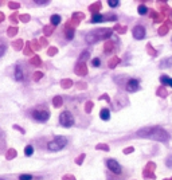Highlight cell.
I'll use <instances>...</instances> for the list:
<instances>
[{
    "label": "cell",
    "instance_id": "obj_1",
    "mask_svg": "<svg viewBox=\"0 0 172 180\" xmlns=\"http://www.w3.org/2000/svg\"><path fill=\"white\" fill-rule=\"evenodd\" d=\"M139 137L143 138H151V140L161 141V143H167L170 140V135L168 132H165L164 129L159 126H152V128H143V129L137 130L136 133Z\"/></svg>",
    "mask_w": 172,
    "mask_h": 180
},
{
    "label": "cell",
    "instance_id": "obj_2",
    "mask_svg": "<svg viewBox=\"0 0 172 180\" xmlns=\"http://www.w3.org/2000/svg\"><path fill=\"white\" fill-rule=\"evenodd\" d=\"M113 34V30L112 28H100V30L91 31L86 35V42L88 43H96L98 40H108L109 38Z\"/></svg>",
    "mask_w": 172,
    "mask_h": 180
},
{
    "label": "cell",
    "instance_id": "obj_3",
    "mask_svg": "<svg viewBox=\"0 0 172 180\" xmlns=\"http://www.w3.org/2000/svg\"><path fill=\"white\" fill-rule=\"evenodd\" d=\"M66 145H67V138L63 137V136H58L55 140L50 141V143L47 144V148L50 151H53V152H58V151L63 149Z\"/></svg>",
    "mask_w": 172,
    "mask_h": 180
},
{
    "label": "cell",
    "instance_id": "obj_4",
    "mask_svg": "<svg viewBox=\"0 0 172 180\" xmlns=\"http://www.w3.org/2000/svg\"><path fill=\"white\" fill-rule=\"evenodd\" d=\"M59 124H61L62 126H65V128L73 126L74 125V117H73V114H71L69 110L62 112L61 116H59Z\"/></svg>",
    "mask_w": 172,
    "mask_h": 180
},
{
    "label": "cell",
    "instance_id": "obj_5",
    "mask_svg": "<svg viewBox=\"0 0 172 180\" xmlns=\"http://www.w3.org/2000/svg\"><path fill=\"white\" fill-rule=\"evenodd\" d=\"M32 118L39 123H47L50 118V112L46 109H35L32 112Z\"/></svg>",
    "mask_w": 172,
    "mask_h": 180
},
{
    "label": "cell",
    "instance_id": "obj_6",
    "mask_svg": "<svg viewBox=\"0 0 172 180\" xmlns=\"http://www.w3.org/2000/svg\"><path fill=\"white\" fill-rule=\"evenodd\" d=\"M106 165H108L109 169H110L113 173H116V175H120V173H121V165L114 160V159H108Z\"/></svg>",
    "mask_w": 172,
    "mask_h": 180
},
{
    "label": "cell",
    "instance_id": "obj_7",
    "mask_svg": "<svg viewBox=\"0 0 172 180\" xmlns=\"http://www.w3.org/2000/svg\"><path fill=\"white\" fill-rule=\"evenodd\" d=\"M125 88H127V90L129 93H134L140 89V82L137 79H134V78H132V79H129L127 82V86H125Z\"/></svg>",
    "mask_w": 172,
    "mask_h": 180
},
{
    "label": "cell",
    "instance_id": "obj_8",
    "mask_svg": "<svg viewBox=\"0 0 172 180\" xmlns=\"http://www.w3.org/2000/svg\"><path fill=\"white\" fill-rule=\"evenodd\" d=\"M133 38L137 40H141L145 38V28L143 26H136L133 28Z\"/></svg>",
    "mask_w": 172,
    "mask_h": 180
},
{
    "label": "cell",
    "instance_id": "obj_9",
    "mask_svg": "<svg viewBox=\"0 0 172 180\" xmlns=\"http://www.w3.org/2000/svg\"><path fill=\"white\" fill-rule=\"evenodd\" d=\"M74 71H75V74L81 75V77H84V75L88 74V66H86V63H77L75 67H74Z\"/></svg>",
    "mask_w": 172,
    "mask_h": 180
},
{
    "label": "cell",
    "instance_id": "obj_10",
    "mask_svg": "<svg viewBox=\"0 0 172 180\" xmlns=\"http://www.w3.org/2000/svg\"><path fill=\"white\" fill-rule=\"evenodd\" d=\"M101 7H102L101 2H96V3H93V4L89 5V10H90V12H93V15H97V14H100Z\"/></svg>",
    "mask_w": 172,
    "mask_h": 180
},
{
    "label": "cell",
    "instance_id": "obj_11",
    "mask_svg": "<svg viewBox=\"0 0 172 180\" xmlns=\"http://www.w3.org/2000/svg\"><path fill=\"white\" fill-rule=\"evenodd\" d=\"M24 78V74H23V69L20 65H16L15 66V79L16 81H23Z\"/></svg>",
    "mask_w": 172,
    "mask_h": 180
},
{
    "label": "cell",
    "instance_id": "obj_12",
    "mask_svg": "<svg viewBox=\"0 0 172 180\" xmlns=\"http://www.w3.org/2000/svg\"><path fill=\"white\" fill-rule=\"evenodd\" d=\"M12 47H14V50L20 51L22 48H24V42L22 39H16L15 42H12Z\"/></svg>",
    "mask_w": 172,
    "mask_h": 180
},
{
    "label": "cell",
    "instance_id": "obj_13",
    "mask_svg": "<svg viewBox=\"0 0 172 180\" xmlns=\"http://www.w3.org/2000/svg\"><path fill=\"white\" fill-rule=\"evenodd\" d=\"M172 66V58H165V59H163L161 62H160L159 67L160 69H168Z\"/></svg>",
    "mask_w": 172,
    "mask_h": 180
},
{
    "label": "cell",
    "instance_id": "obj_14",
    "mask_svg": "<svg viewBox=\"0 0 172 180\" xmlns=\"http://www.w3.org/2000/svg\"><path fill=\"white\" fill-rule=\"evenodd\" d=\"M90 22L91 23H102V22H106V18H105V15L97 14V15H93V18H91Z\"/></svg>",
    "mask_w": 172,
    "mask_h": 180
},
{
    "label": "cell",
    "instance_id": "obj_15",
    "mask_svg": "<svg viewBox=\"0 0 172 180\" xmlns=\"http://www.w3.org/2000/svg\"><path fill=\"white\" fill-rule=\"evenodd\" d=\"M100 117H101L104 121H108L109 118H110V110L108 108H104L101 112H100Z\"/></svg>",
    "mask_w": 172,
    "mask_h": 180
},
{
    "label": "cell",
    "instance_id": "obj_16",
    "mask_svg": "<svg viewBox=\"0 0 172 180\" xmlns=\"http://www.w3.org/2000/svg\"><path fill=\"white\" fill-rule=\"evenodd\" d=\"M62 104H63V98H62L61 95H55V97L53 98V105H54V108H61Z\"/></svg>",
    "mask_w": 172,
    "mask_h": 180
},
{
    "label": "cell",
    "instance_id": "obj_17",
    "mask_svg": "<svg viewBox=\"0 0 172 180\" xmlns=\"http://www.w3.org/2000/svg\"><path fill=\"white\" fill-rule=\"evenodd\" d=\"M63 31H65L66 39L71 40L74 38V34H75V30H74V28H63Z\"/></svg>",
    "mask_w": 172,
    "mask_h": 180
},
{
    "label": "cell",
    "instance_id": "obj_18",
    "mask_svg": "<svg viewBox=\"0 0 172 180\" xmlns=\"http://www.w3.org/2000/svg\"><path fill=\"white\" fill-rule=\"evenodd\" d=\"M151 16L153 18L155 22H163V20H164V15H163V14L156 12V11H152V12H151Z\"/></svg>",
    "mask_w": 172,
    "mask_h": 180
},
{
    "label": "cell",
    "instance_id": "obj_19",
    "mask_svg": "<svg viewBox=\"0 0 172 180\" xmlns=\"http://www.w3.org/2000/svg\"><path fill=\"white\" fill-rule=\"evenodd\" d=\"M16 156H18V152H16L15 149H8L7 152H5V159H7V160H12Z\"/></svg>",
    "mask_w": 172,
    "mask_h": 180
},
{
    "label": "cell",
    "instance_id": "obj_20",
    "mask_svg": "<svg viewBox=\"0 0 172 180\" xmlns=\"http://www.w3.org/2000/svg\"><path fill=\"white\" fill-rule=\"evenodd\" d=\"M89 58H90V53H89V51H82V54L79 55V58H78V62L79 63H85Z\"/></svg>",
    "mask_w": 172,
    "mask_h": 180
},
{
    "label": "cell",
    "instance_id": "obj_21",
    "mask_svg": "<svg viewBox=\"0 0 172 180\" xmlns=\"http://www.w3.org/2000/svg\"><path fill=\"white\" fill-rule=\"evenodd\" d=\"M118 63H120V58H118V57H113L112 59H109L108 66H109L110 69H114L117 65H118Z\"/></svg>",
    "mask_w": 172,
    "mask_h": 180
},
{
    "label": "cell",
    "instance_id": "obj_22",
    "mask_svg": "<svg viewBox=\"0 0 172 180\" xmlns=\"http://www.w3.org/2000/svg\"><path fill=\"white\" fill-rule=\"evenodd\" d=\"M104 50H105V53H106V54L113 53V50H114V45H113V42H105Z\"/></svg>",
    "mask_w": 172,
    "mask_h": 180
},
{
    "label": "cell",
    "instance_id": "obj_23",
    "mask_svg": "<svg viewBox=\"0 0 172 180\" xmlns=\"http://www.w3.org/2000/svg\"><path fill=\"white\" fill-rule=\"evenodd\" d=\"M73 85H74L73 81L69 79V78H66V79H62V81H61V86H62L63 89H70Z\"/></svg>",
    "mask_w": 172,
    "mask_h": 180
},
{
    "label": "cell",
    "instance_id": "obj_24",
    "mask_svg": "<svg viewBox=\"0 0 172 180\" xmlns=\"http://www.w3.org/2000/svg\"><path fill=\"white\" fill-rule=\"evenodd\" d=\"M61 16L59 15H53L50 18V23H51V26H54V27H55V26H58L59 23H61Z\"/></svg>",
    "mask_w": 172,
    "mask_h": 180
},
{
    "label": "cell",
    "instance_id": "obj_25",
    "mask_svg": "<svg viewBox=\"0 0 172 180\" xmlns=\"http://www.w3.org/2000/svg\"><path fill=\"white\" fill-rule=\"evenodd\" d=\"M30 63H31V65H34V66H41L42 61H41V58H39L38 55H34V57L30 59Z\"/></svg>",
    "mask_w": 172,
    "mask_h": 180
},
{
    "label": "cell",
    "instance_id": "obj_26",
    "mask_svg": "<svg viewBox=\"0 0 172 180\" xmlns=\"http://www.w3.org/2000/svg\"><path fill=\"white\" fill-rule=\"evenodd\" d=\"M30 46L32 47L34 51H38V50H41V48H42V46H41V43H39V40H31V42H30Z\"/></svg>",
    "mask_w": 172,
    "mask_h": 180
},
{
    "label": "cell",
    "instance_id": "obj_27",
    "mask_svg": "<svg viewBox=\"0 0 172 180\" xmlns=\"http://www.w3.org/2000/svg\"><path fill=\"white\" fill-rule=\"evenodd\" d=\"M53 31H54V26H51V24L45 26V27H43V33H45L46 36L51 35V34H53Z\"/></svg>",
    "mask_w": 172,
    "mask_h": 180
},
{
    "label": "cell",
    "instance_id": "obj_28",
    "mask_svg": "<svg viewBox=\"0 0 172 180\" xmlns=\"http://www.w3.org/2000/svg\"><path fill=\"white\" fill-rule=\"evenodd\" d=\"M16 34H18V27H15V26H14V27H8V30H7V35L8 36H15Z\"/></svg>",
    "mask_w": 172,
    "mask_h": 180
},
{
    "label": "cell",
    "instance_id": "obj_29",
    "mask_svg": "<svg viewBox=\"0 0 172 180\" xmlns=\"http://www.w3.org/2000/svg\"><path fill=\"white\" fill-rule=\"evenodd\" d=\"M114 31H117L118 34H125L127 33V27H125V26H121V24H116L114 26Z\"/></svg>",
    "mask_w": 172,
    "mask_h": 180
},
{
    "label": "cell",
    "instance_id": "obj_30",
    "mask_svg": "<svg viewBox=\"0 0 172 180\" xmlns=\"http://www.w3.org/2000/svg\"><path fill=\"white\" fill-rule=\"evenodd\" d=\"M73 20H77V22H81L82 19H85V14H82V12H75V14H73V18H71Z\"/></svg>",
    "mask_w": 172,
    "mask_h": 180
},
{
    "label": "cell",
    "instance_id": "obj_31",
    "mask_svg": "<svg viewBox=\"0 0 172 180\" xmlns=\"http://www.w3.org/2000/svg\"><path fill=\"white\" fill-rule=\"evenodd\" d=\"M168 30H170V27H168L167 23H165V24H163L161 27L159 28V35H165V34L168 33Z\"/></svg>",
    "mask_w": 172,
    "mask_h": 180
},
{
    "label": "cell",
    "instance_id": "obj_32",
    "mask_svg": "<svg viewBox=\"0 0 172 180\" xmlns=\"http://www.w3.org/2000/svg\"><path fill=\"white\" fill-rule=\"evenodd\" d=\"M23 53H24L26 55H32L34 50H32V47L30 46V42H28V43H27V46H26V47L23 48Z\"/></svg>",
    "mask_w": 172,
    "mask_h": 180
},
{
    "label": "cell",
    "instance_id": "obj_33",
    "mask_svg": "<svg viewBox=\"0 0 172 180\" xmlns=\"http://www.w3.org/2000/svg\"><path fill=\"white\" fill-rule=\"evenodd\" d=\"M30 19H31V16L28 15V14H22V15H19V20L23 22V23L30 22Z\"/></svg>",
    "mask_w": 172,
    "mask_h": 180
},
{
    "label": "cell",
    "instance_id": "obj_34",
    "mask_svg": "<svg viewBox=\"0 0 172 180\" xmlns=\"http://www.w3.org/2000/svg\"><path fill=\"white\" fill-rule=\"evenodd\" d=\"M32 153H34V147L32 145H27L26 149H24V155L26 156H32Z\"/></svg>",
    "mask_w": 172,
    "mask_h": 180
},
{
    "label": "cell",
    "instance_id": "obj_35",
    "mask_svg": "<svg viewBox=\"0 0 172 180\" xmlns=\"http://www.w3.org/2000/svg\"><path fill=\"white\" fill-rule=\"evenodd\" d=\"M42 77H43V73H42V71H35V73L32 74V79L35 81V82H38V81L41 79Z\"/></svg>",
    "mask_w": 172,
    "mask_h": 180
},
{
    "label": "cell",
    "instance_id": "obj_36",
    "mask_svg": "<svg viewBox=\"0 0 172 180\" xmlns=\"http://www.w3.org/2000/svg\"><path fill=\"white\" fill-rule=\"evenodd\" d=\"M137 12H139L140 15H145V14L148 12V8L145 7V5H139V8H137Z\"/></svg>",
    "mask_w": 172,
    "mask_h": 180
},
{
    "label": "cell",
    "instance_id": "obj_37",
    "mask_svg": "<svg viewBox=\"0 0 172 180\" xmlns=\"http://www.w3.org/2000/svg\"><path fill=\"white\" fill-rule=\"evenodd\" d=\"M143 176H144V178H149V179H155V178H156L153 172H151V171H147V169H144V172H143Z\"/></svg>",
    "mask_w": 172,
    "mask_h": 180
},
{
    "label": "cell",
    "instance_id": "obj_38",
    "mask_svg": "<svg viewBox=\"0 0 172 180\" xmlns=\"http://www.w3.org/2000/svg\"><path fill=\"white\" fill-rule=\"evenodd\" d=\"M8 7H10L11 10H19L20 4H19L18 2H10V3H8Z\"/></svg>",
    "mask_w": 172,
    "mask_h": 180
},
{
    "label": "cell",
    "instance_id": "obj_39",
    "mask_svg": "<svg viewBox=\"0 0 172 180\" xmlns=\"http://www.w3.org/2000/svg\"><path fill=\"white\" fill-rule=\"evenodd\" d=\"M108 5L110 8H116V7H118V5H120V2H118V0H109Z\"/></svg>",
    "mask_w": 172,
    "mask_h": 180
},
{
    "label": "cell",
    "instance_id": "obj_40",
    "mask_svg": "<svg viewBox=\"0 0 172 180\" xmlns=\"http://www.w3.org/2000/svg\"><path fill=\"white\" fill-rule=\"evenodd\" d=\"M10 20L14 23V24H16L18 22H20V20H19V15H18L16 12H15V14H12V15L10 16Z\"/></svg>",
    "mask_w": 172,
    "mask_h": 180
},
{
    "label": "cell",
    "instance_id": "obj_41",
    "mask_svg": "<svg viewBox=\"0 0 172 180\" xmlns=\"http://www.w3.org/2000/svg\"><path fill=\"white\" fill-rule=\"evenodd\" d=\"M157 94H159L160 97H167V90H165L164 86L159 88V90H157Z\"/></svg>",
    "mask_w": 172,
    "mask_h": 180
},
{
    "label": "cell",
    "instance_id": "obj_42",
    "mask_svg": "<svg viewBox=\"0 0 172 180\" xmlns=\"http://www.w3.org/2000/svg\"><path fill=\"white\" fill-rule=\"evenodd\" d=\"M91 109H93V102H91V101H88V102H86V105H85V112L86 113H90Z\"/></svg>",
    "mask_w": 172,
    "mask_h": 180
},
{
    "label": "cell",
    "instance_id": "obj_43",
    "mask_svg": "<svg viewBox=\"0 0 172 180\" xmlns=\"http://www.w3.org/2000/svg\"><path fill=\"white\" fill-rule=\"evenodd\" d=\"M96 148H97V149H100V151H109V149H110L108 144H97Z\"/></svg>",
    "mask_w": 172,
    "mask_h": 180
},
{
    "label": "cell",
    "instance_id": "obj_44",
    "mask_svg": "<svg viewBox=\"0 0 172 180\" xmlns=\"http://www.w3.org/2000/svg\"><path fill=\"white\" fill-rule=\"evenodd\" d=\"M32 175H28V173H23L19 176V180H32Z\"/></svg>",
    "mask_w": 172,
    "mask_h": 180
},
{
    "label": "cell",
    "instance_id": "obj_45",
    "mask_svg": "<svg viewBox=\"0 0 172 180\" xmlns=\"http://www.w3.org/2000/svg\"><path fill=\"white\" fill-rule=\"evenodd\" d=\"M85 157H86V155H85V153H82V155H79L78 157L75 159V163H77L78 165H81L82 163H84V159H85Z\"/></svg>",
    "mask_w": 172,
    "mask_h": 180
},
{
    "label": "cell",
    "instance_id": "obj_46",
    "mask_svg": "<svg viewBox=\"0 0 172 180\" xmlns=\"http://www.w3.org/2000/svg\"><path fill=\"white\" fill-rule=\"evenodd\" d=\"M170 79H171V78H168L167 75H163V77H160V82H161L163 85H168V83H170Z\"/></svg>",
    "mask_w": 172,
    "mask_h": 180
},
{
    "label": "cell",
    "instance_id": "obj_47",
    "mask_svg": "<svg viewBox=\"0 0 172 180\" xmlns=\"http://www.w3.org/2000/svg\"><path fill=\"white\" fill-rule=\"evenodd\" d=\"M39 43H41V46L42 47H47L48 46V40H47V38H41V39H39Z\"/></svg>",
    "mask_w": 172,
    "mask_h": 180
},
{
    "label": "cell",
    "instance_id": "obj_48",
    "mask_svg": "<svg viewBox=\"0 0 172 180\" xmlns=\"http://www.w3.org/2000/svg\"><path fill=\"white\" fill-rule=\"evenodd\" d=\"M57 53H58V48H57V47H50V48H48V51H47V54L50 55V57H54Z\"/></svg>",
    "mask_w": 172,
    "mask_h": 180
},
{
    "label": "cell",
    "instance_id": "obj_49",
    "mask_svg": "<svg viewBox=\"0 0 172 180\" xmlns=\"http://www.w3.org/2000/svg\"><path fill=\"white\" fill-rule=\"evenodd\" d=\"M91 65H93L94 67H100V66H101V61H100V58H94V59L91 61Z\"/></svg>",
    "mask_w": 172,
    "mask_h": 180
},
{
    "label": "cell",
    "instance_id": "obj_50",
    "mask_svg": "<svg viewBox=\"0 0 172 180\" xmlns=\"http://www.w3.org/2000/svg\"><path fill=\"white\" fill-rule=\"evenodd\" d=\"M147 50H148V53H149V54L152 55V57H155V55L157 54V53H156V50H153L151 45H148V46H147Z\"/></svg>",
    "mask_w": 172,
    "mask_h": 180
},
{
    "label": "cell",
    "instance_id": "obj_51",
    "mask_svg": "<svg viewBox=\"0 0 172 180\" xmlns=\"http://www.w3.org/2000/svg\"><path fill=\"white\" fill-rule=\"evenodd\" d=\"M75 86H77L78 89H81V90L86 89V83H85V82H78V83H75Z\"/></svg>",
    "mask_w": 172,
    "mask_h": 180
},
{
    "label": "cell",
    "instance_id": "obj_52",
    "mask_svg": "<svg viewBox=\"0 0 172 180\" xmlns=\"http://www.w3.org/2000/svg\"><path fill=\"white\" fill-rule=\"evenodd\" d=\"M5 50H7V46H5V45H2V46H0V57H3V55H4Z\"/></svg>",
    "mask_w": 172,
    "mask_h": 180
},
{
    "label": "cell",
    "instance_id": "obj_53",
    "mask_svg": "<svg viewBox=\"0 0 172 180\" xmlns=\"http://www.w3.org/2000/svg\"><path fill=\"white\" fill-rule=\"evenodd\" d=\"M62 180H75V176H73V175H65L63 178H62Z\"/></svg>",
    "mask_w": 172,
    "mask_h": 180
},
{
    "label": "cell",
    "instance_id": "obj_54",
    "mask_svg": "<svg viewBox=\"0 0 172 180\" xmlns=\"http://www.w3.org/2000/svg\"><path fill=\"white\" fill-rule=\"evenodd\" d=\"M14 128H15L16 130H19V132H22L23 135H24V133H26V130L23 129V128H20V126H19V125H14Z\"/></svg>",
    "mask_w": 172,
    "mask_h": 180
},
{
    "label": "cell",
    "instance_id": "obj_55",
    "mask_svg": "<svg viewBox=\"0 0 172 180\" xmlns=\"http://www.w3.org/2000/svg\"><path fill=\"white\" fill-rule=\"evenodd\" d=\"M50 2H47V0H45V2H35V4H38V5H47Z\"/></svg>",
    "mask_w": 172,
    "mask_h": 180
},
{
    "label": "cell",
    "instance_id": "obj_56",
    "mask_svg": "<svg viewBox=\"0 0 172 180\" xmlns=\"http://www.w3.org/2000/svg\"><path fill=\"white\" fill-rule=\"evenodd\" d=\"M133 152V148L132 147H129V148H127V149H124V153L125 155H128V153H132Z\"/></svg>",
    "mask_w": 172,
    "mask_h": 180
},
{
    "label": "cell",
    "instance_id": "obj_57",
    "mask_svg": "<svg viewBox=\"0 0 172 180\" xmlns=\"http://www.w3.org/2000/svg\"><path fill=\"white\" fill-rule=\"evenodd\" d=\"M100 100H106L108 102H109V97H108V94H104V95H101V97H100Z\"/></svg>",
    "mask_w": 172,
    "mask_h": 180
},
{
    "label": "cell",
    "instance_id": "obj_58",
    "mask_svg": "<svg viewBox=\"0 0 172 180\" xmlns=\"http://www.w3.org/2000/svg\"><path fill=\"white\" fill-rule=\"evenodd\" d=\"M167 165H168V167H171V168H172V156H171V157L167 160Z\"/></svg>",
    "mask_w": 172,
    "mask_h": 180
},
{
    "label": "cell",
    "instance_id": "obj_59",
    "mask_svg": "<svg viewBox=\"0 0 172 180\" xmlns=\"http://www.w3.org/2000/svg\"><path fill=\"white\" fill-rule=\"evenodd\" d=\"M4 18H5V16H4V14H3V12H0V23H2L3 20H4Z\"/></svg>",
    "mask_w": 172,
    "mask_h": 180
},
{
    "label": "cell",
    "instance_id": "obj_60",
    "mask_svg": "<svg viewBox=\"0 0 172 180\" xmlns=\"http://www.w3.org/2000/svg\"><path fill=\"white\" fill-rule=\"evenodd\" d=\"M168 85H170L171 88H172V78H171V79H170V83H168Z\"/></svg>",
    "mask_w": 172,
    "mask_h": 180
},
{
    "label": "cell",
    "instance_id": "obj_61",
    "mask_svg": "<svg viewBox=\"0 0 172 180\" xmlns=\"http://www.w3.org/2000/svg\"><path fill=\"white\" fill-rule=\"evenodd\" d=\"M0 180H4V179H0Z\"/></svg>",
    "mask_w": 172,
    "mask_h": 180
},
{
    "label": "cell",
    "instance_id": "obj_62",
    "mask_svg": "<svg viewBox=\"0 0 172 180\" xmlns=\"http://www.w3.org/2000/svg\"><path fill=\"white\" fill-rule=\"evenodd\" d=\"M165 180H167V179H165Z\"/></svg>",
    "mask_w": 172,
    "mask_h": 180
},
{
    "label": "cell",
    "instance_id": "obj_63",
    "mask_svg": "<svg viewBox=\"0 0 172 180\" xmlns=\"http://www.w3.org/2000/svg\"><path fill=\"white\" fill-rule=\"evenodd\" d=\"M171 180H172V179H171Z\"/></svg>",
    "mask_w": 172,
    "mask_h": 180
}]
</instances>
